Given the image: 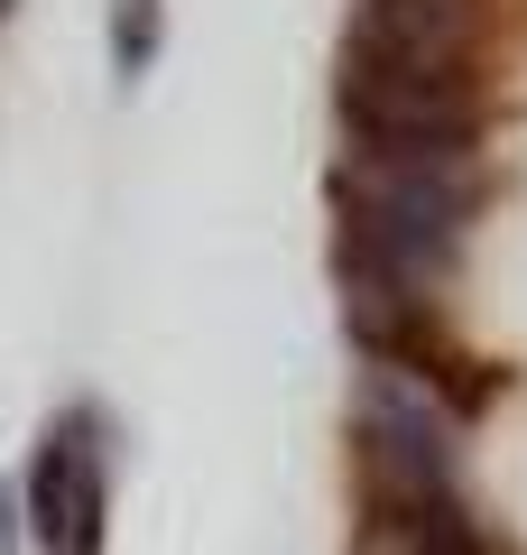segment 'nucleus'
Listing matches in <instances>:
<instances>
[{
    "mask_svg": "<svg viewBox=\"0 0 527 555\" xmlns=\"http://www.w3.org/2000/svg\"><path fill=\"white\" fill-rule=\"evenodd\" d=\"M102 444H93V408L56 416L47 444L28 454V528L47 555H102Z\"/></svg>",
    "mask_w": 527,
    "mask_h": 555,
    "instance_id": "obj_2",
    "label": "nucleus"
},
{
    "mask_svg": "<svg viewBox=\"0 0 527 555\" xmlns=\"http://www.w3.org/2000/svg\"><path fill=\"white\" fill-rule=\"evenodd\" d=\"M112 65L120 83H139L157 65V0H112Z\"/></svg>",
    "mask_w": 527,
    "mask_h": 555,
    "instance_id": "obj_4",
    "label": "nucleus"
},
{
    "mask_svg": "<svg viewBox=\"0 0 527 555\" xmlns=\"http://www.w3.org/2000/svg\"><path fill=\"white\" fill-rule=\"evenodd\" d=\"M10 10H20V0H0V20H10Z\"/></svg>",
    "mask_w": 527,
    "mask_h": 555,
    "instance_id": "obj_5",
    "label": "nucleus"
},
{
    "mask_svg": "<svg viewBox=\"0 0 527 555\" xmlns=\"http://www.w3.org/2000/svg\"><path fill=\"white\" fill-rule=\"evenodd\" d=\"M343 56L389 65V75L472 83V0H361V28Z\"/></svg>",
    "mask_w": 527,
    "mask_h": 555,
    "instance_id": "obj_3",
    "label": "nucleus"
},
{
    "mask_svg": "<svg viewBox=\"0 0 527 555\" xmlns=\"http://www.w3.org/2000/svg\"><path fill=\"white\" fill-rule=\"evenodd\" d=\"M361 436H371V463H380V481H389V509L463 491V481H453L445 416L426 408V389H416L408 371H371V389H361Z\"/></svg>",
    "mask_w": 527,
    "mask_h": 555,
    "instance_id": "obj_1",
    "label": "nucleus"
}]
</instances>
